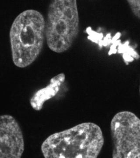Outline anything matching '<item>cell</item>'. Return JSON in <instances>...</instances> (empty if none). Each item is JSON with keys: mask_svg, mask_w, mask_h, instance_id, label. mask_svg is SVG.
I'll return each mask as SVG.
<instances>
[{"mask_svg": "<svg viewBox=\"0 0 140 158\" xmlns=\"http://www.w3.org/2000/svg\"><path fill=\"white\" fill-rule=\"evenodd\" d=\"M104 143L101 129L83 123L49 136L41 145L45 158H96Z\"/></svg>", "mask_w": 140, "mask_h": 158, "instance_id": "obj_1", "label": "cell"}, {"mask_svg": "<svg viewBox=\"0 0 140 158\" xmlns=\"http://www.w3.org/2000/svg\"><path fill=\"white\" fill-rule=\"evenodd\" d=\"M45 23L42 15L28 9L18 15L9 33L12 61L20 68H25L36 61L43 48Z\"/></svg>", "mask_w": 140, "mask_h": 158, "instance_id": "obj_2", "label": "cell"}, {"mask_svg": "<svg viewBox=\"0 0 140 158\" xmlns=\"http://www.w3.org/2000/svg\"><path fill=\"white\" fill-rule=\"evenodd\" d=\"M79 32V19L76 0H55L50 3L45 23L49 48L58 53L68 50Z\"/></svg>", "mask_w": 140, "mask_h": 158, "instance_id": "obj_3", "label": "cell"}, {"mask_svg": "<svg viewBox=\"0 0 140 158\" xmlns=\"http://www.w3.org/2000/svg\"><path fill=\"white\" fill-rule=\"evenodd\" d=\"M113 158H140V120L128 111L117 113L110 123Z\"/></svg>", "mask_w": 140, "mask_h": 158, "instance_id": "obj_4", "label": "cell"}, {"mask_svg": "<svg viewBox=\"0 0 140 158\" xmlns=\"http://www.w3.org/2000/svg\"><path fill=\"white\" fill-rule=\"evenodd\" d=\"M23 135L13 116H0V158H20L24 151Z\"/></svg>", "mask_w": 140, "mask_h": 158, "instance_id": "obj_5", "label": "cell"}, {"mask_svg": "<svg viewBox=\"0 0 140 158\" xmlns=\"http://www.w3.org/2000/svg\"><path fill=\"white\" fill-rule=\"evenodd\" d=\"M65 80V74H59L51 79L47 86L36 91L30 100V103L33 109L37 111L42 110L44 103L55 96L58 93Z\"/></svg>", "mask_w": 140, "mask_h": 158, "instance_id": "obj_6", "label": "cell"}, {"mask_svg": "<svg viewBox=\"0 0 140 158\" xmlns=\"http://www.w3.org/2000/svg\"><path fill=\"white\" fill-rule=\"evenodd\" d=\"M130 7L136 17L139 19L140 18V1L139 0L127 1Z\"/></svg>", "mask_w": 140, "mask_h": 158, "instance_id": "obj_7", "label": "cell"}]
</instances>
